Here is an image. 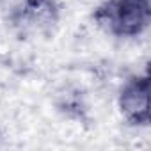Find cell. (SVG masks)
<instances>
[{"label":"cell","mask_w":151,"mask_h":151,"mask_svg":"<svg viewBox=\"0 0 151 151\" xmlns=\"http://www.w3.org/2000/svg\"><path fill=\"white\" fill-rule=\"evenodd\" d=\"M121 110L132 123H147L149 117V82L137 78L126 86L119 100Z\"/></svg>","instance_id":"7a4b0ae2"},{"label":"cell","mask_w":151,"mask_h":151,"mask_svg":"<svg viewBox=\"0 0 151 151\" xmlns=\"http://www.w3.org/2000/svg\"><path fill=\"white\" fill-rule=\"evenodd\" d=\"M98 20L109 23V27L124 36H135L142 32L149 23V2L147 0H116L98 13Z\"/></svg>","instance_id":"6da1fadb"}]
</instances>
